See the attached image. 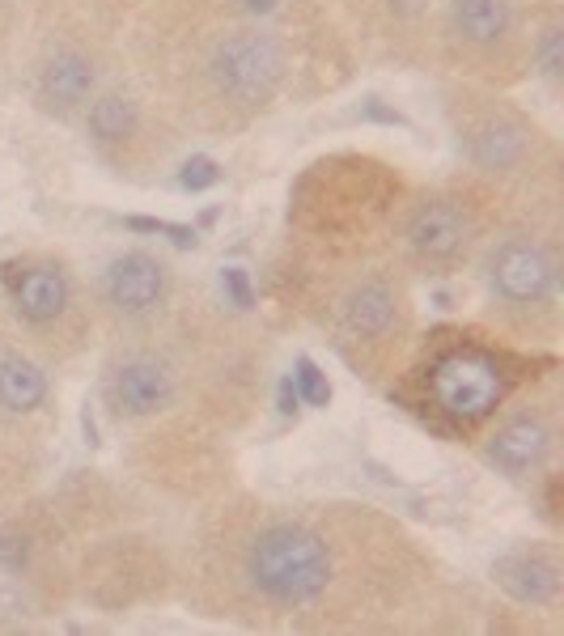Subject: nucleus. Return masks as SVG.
<instances>
[{
    "label": "nucleus",
    "instance_id": "nucleus-19",
    "mask_svg": "<svg viewBox=\"0 0 564 636\" xmlns=\"http://www.w3.org/2000/svg\"><path fill=\"white\" fill-rule=\"evenodd\" d=\"M297 386H302V395L314 403V408H327V403H331V382L323 378V369L314 365L310 357L297 361Z\"/></svg>",
    "mask_w": 564,
    "mask_h": 636
},
{
    "label": "nucleus",
    "instance_id": "nucleus-16",
    "mask_svg": "<svg viewBox=\"0 0 564 636\" xmlns=\"http://www.w3.org/2000/svg\"><path fill=\"white\" fill-rule=\"evenodd\" d=\"M492 581H497V586L514 598V603L552 611L560 603V590H564L560 547L548 543V539L518 543L514 552H505V556L492 560Z\"/></svg>",
    "mask_w": 564,
    "mask_h": 636
},
{
    "label": "nucleus",
    "instance_id": "nucleus-12",
    "mask_svg": "<svg viewBox=\"0 0 564 636\" xmlns=\"http://www.w3.org/2000/svg\"><path fill=\"white\" fill-rule=\"evenodd\" d=\"M85 145L94 149L102 166L128 179H145L157 166H166L179 132L153 111V102L132 77H111L81 115Z\"/></svg>",
    "mask_w": 564,
    "mask_h": 636
},
{
    "label": "nucleus",
    "instance_id": "nucleus-9",
    "mask_svg": "<svg viewBox=\"0 0 564 636\" xmlns=\"http://www.w3.org/2000/svg\"><path fill=\"white\" fill-rule=\"evenodd\" d=\"M505 217L501 200L480 183H446L425 187L399 204L391 229V251L403 272L420 276H450L480 255L492 225Z\"/></svg>",
    "mask_w": 564,
    "mask_h": 636
},
{
    "label": "nucleus",
    "instance_id": "nucleus-23",
    "mask_svg": "<svg viewBox=\"0 0 564 636\" xmlns=\"http://www.w3.org/2000/svg\"><path fill=\"white\" fill-rule=\"evenodd\" d=\"M17 30H22V0H0V51L13 43Z\"/></svg>",
    "mask_w": 564,
    "mask_h": 636
},
{
    "label": "nucleus",
    "instance_id": "nucleus-21",
    "mask_svg": "<svg viewBox=\"0 0 564 636\" xmlns=\"http://www.w3.org/2000/svg\"><path fill=\"white\" fill-rule=\"evenodd\" d=\"M221 289L229 293V302H234L242 314H246V310H255L251 280H246V272H242V268H225V272H221Z\"/></svg>",
    "mask_w": 564,
    "mask_h": 636
},
{
    "label": "nucleus",
    "instance_id": "nucleus-11",
    "mask_svg": "<svg viewBox=\"0 0 564 636\" xmlns=\"http://www.w3.org/2000/svg\"><path fill=\"white\" fill-rule=\"evenodd\" d=\"M531 39V9L522 0H442L437 13V64L458 81L505 90L518 85Z\"/></svg>",
    "mask_w": 564,
    "mask_h": 636
},
{
    "label": "nucleus",
    "instance_id": "nucleus-20",
    "mask_svg": "<svg viewBox=\"0 0 564 636\" xmlns=\"http://www.w3.org/2000/svg\"><path fill=\"white\" fill-rule=\"evenodd\" d=\"M217 179H221V166L213 162V157H191V162L183 166V174H179V183L187 191H204V187H213Z\"/></svg>",
    "mask_w": 564,
    "mask_h": 636
},
{
    "label": "nucleus",
    "instance_id": "nucleus-14",
    "mask_svg": "<svg viewBox=\"0 0 564 636\" xmlns=\"http://www.w3.org/2000/svg\"><path fill=\"white\" fill-rule=\"evenodd\" d=\"M556 450H560V395H556V386L548 395H531V399L514 403L484 437V463L514 484L543 480L556 463Z\"/></svg>",
    "mask_w": 564,
    "mask_h": 636
},
{
    "label": "nucleus",
    "instance_id": "nucleus-18",
    "mask_svg": "<svg viewBox=\"0 0 564 636\" xmlns=\"http://www.w3.org/2000/svg\"><path fill=\"white\" fill-rule=\"evenodd\" d=\"M526 68L543 81L548 94H560V85H564V13H560V5L531 9Z\"/></svg>",
    "mask_w": 564,
    "mask_h": 636
},
{
    "label": "nucleus",
    "instance_id": "nucleus-25",
    "mask_svg": "<svg viewBox=\"0 0 564 636\" xmlns=\"http://www.w3.org/2000/svg\"><path fill=\"white\" fill-rule=\"evenodd\" d=\"M526 9H543V5H560V0H522Z\"/></svg>",
    "mask_w": 564,
    "mask_h": 636
},
{
    "label": "nucleus",
    "instance_id": "nucleus-4",
    "mask_svg": "<svg viewBox=\"0 0 564 636\" xmlns=\"http://www.w3.org/2000/svg\"><path fill=\"white\" fill-rule=\"evenodd\" d=\"M442 111L467 179L501 200L505 212L560 204V149L531 111L501 90L471 81H446Z\"/></svg>",
    "mask_w": 564,
    "mask_h": 636
},
{
    "label": "nucleus",
    "instance_id": "nucleus-24",
    "mask_svg": "<svg viewBox=\"0 0 564 636\" xmlns=\"http://www.w3.org/2000/svg\"><path fill=\"white\" fill-rule=\"evenodd\" d=\"M280 412H285V416L297 412V391H293V382H289V378L280 382Z\"/></svg>",
    "mask_w": 564,
    "mask_h": 636
},
{
    "label": "nucleus",
    "instance_id": "nucleus-6",
    "mask_svg": "<svg viewBox=\"0 0 564 636\" xmlns=\"http://www.w3.org/2000/svg\"><path fill=\"white\" fill-rule=\"evenodd\" d=\"M408 191L382 162L369 157H331L310 166L289 200V225L310 251H361L391 246V229Z\"/></svg>",
    "mask_w": 564,
    "mask_h": 636
},
{
    "label": "nucleus",
    "instance_id": "nucleus-17",
    "mask_svg": "<svg viewBox=\"0 0 564 636\" xmlns=\"http://www.w3.org/2000/svg\"><path fill=\"white\" fill-rule=\"evenodd\" d=\"M0 403L22 416H51V382L43 361L17 340L0 352Z\"/></svg>",
    "mask_w": 564,
    "mask_h": 636
},
{
    "label": "nucleus",
    "instance_id": "nucleus-2",
    "mask_svg": "<svg viewBox=\"0 0 564 636\" xmlns=\"http://www.w3.org/2000/svg\"><path fill=\"white\" fill-rule=\"evenodd\" d=\"M132 81L174 132L238 136L285 94V30L242 0H145L128 26Z\"/></svg>",
    "mask_w": 564,
    "mask_h": 636
},
{
    "label": "nucleus",
    "instance_id": "nucleus-8",
    "mask_svg": "<svg viewBox=\"0 0 564 636\" xmlns=\"http://www.w3.org/2000/svg\"><path fill=\"white\" fill-rule=\"evenodd\" d=\"M102 0H51L39 13L30 47V102L56 123H81L94 94L119 77V56L107 26L98 22Z\"/></svg>",
    "mask_w": 564,
    "mask_h": 636
},
{
    "label": "nucleus",
    "instance_id": "nucleus-1",
    "mask_svg": "<svg viewBox=\"0 0 564 636\" xmlns=\"http://www.w3.org/2000/svg\"><path fill=\"white\" fill-rule=\"evenodd\" d=\"M429 564L412 539L357 505L221 509L200 543L213 615L285 628H391Z\"/></svg>",
    "mask_w": 564,
    "mask_h": 636
},
{
    "label": "nucleus",
    "instance_id": "nucleus-22",
    "mask_svg": "<svg viewBox=\"0 0 564 636\" xmlns=\"http://www.w3.org/2000/svg\"><path fill=\"white\" fill-rule=\"evenodd\" d=\"M132 229H145V234H170L179 246H196V229H187V225H170V221H145V217H132L128 221Z\"/></svg>",
    "mask_w": 564,
    "mask_h": 636
},
{
    "label": "nucleus",
    "instance_id": "nucleus-5",
    "mask_svg": "<svg viewBox=\"0 0 564 636\" xmlns=\"http://www.w3.org/2000/svg\"><path fill=\"white\" fill-rule=\"evenodd\" d=\"M492 318L518 340H552L560 331V204L518 208L492 225L480 255Z\"/></svg>",
    "mask_w": 564,
    "mask_h": 636
},
{
    "label": "nucleus",
    "instance_id": "nucleus-26",
    "mask_svg": "<svg viewBox=\"0 0 564 636\" xmlns=\"http://www.w3.org/2000/svg\"><path fill=\"white\" fill-rule=\"evenodd\" d=\"M9 348V335H5V327H0V352H5Z\"/></svg>",
    "mask_w": 564,
    "mask_h": 636
},
{
    "label": "nucleus",
    "instance_id": "nucleus-3",
    "mask_svg": "<svg viewBox=\"0 0 564 636\" xmlns=\"http://www.w3.org/2000/svg\"><path fill=\"white\" fill-rule=\"evenodd\" d=\"M306 310L357 378L382 386L416 344V306L391 246L314 251L302 268Z\"/></svg>",
    "mask_w": 564,
    "mask_h": 636
},
{
    "label": "nucleus",
    "instance_id": "nucleus-7",
    "mask_svg": "<svg viewBox=\"0 0 564 636\" xmlns=\"http://www.w3.org/2000/svg\"><path fill=\"white\" fill-rule=\"evenodd\" d=\"M522 361L505 344L475 340L463 331H437L412 369V403L450 437H471L492 424L514 386Z\"/></svg>",
    "mask_w": 564,
    "mask_h": 636
},
{
    "label": "nucleus",
    "instance_id": "nucleus-15",
    "mask_svg": "<svg viewBox=\"0 0 564 636\" xmlns=\"http://www.w3.org/2000/svg\"><path fill=\"white\" fill-rule=\"evenodd\" d=\"M357 34L391 64L425 68L437 60L442 0H344Z\"/></svg>",
    "mask_w": 564,
    "mask_h": 636
},
{
    "label": "nucleus",
    "instance_id": "nucleus-10",
    "mask_svg": "<svg viewBox=\"0 0 564 636\" xmlns=\"http://www.w3.org/2000/svg\"><path fill=\"white\" fill-rule=\"evenodd\" d=\"M0 289H5L9 323L22 335L26 352L39 361H73L90 348L98 314L85 302L77 272L60 255H17L0 263Z\"/></svg>",
    "mask_w": 564,
    "mask_h": 636
},
{
    "label": "nucleus",
    "instance_id": "nucleus-13",
    "mask_svg": "<svg viewBox=\"0 0 564 636\" xmlns=\"http://www.w3.org/2000/svg\"><path fill=\"white\" fill-rule=\"evenodd\" d=\"M174 310V272L153 251H123L98 276V306L94 314L107 323L111 335L145 331Z\"/></svg>",
    "mask_w": 564,
    "mask_h": 636
}]
</instances>
